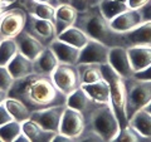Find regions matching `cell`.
<instances>
[{"mask_svg": "<svg viewBox=\"0 0 151 142\" xmlns=\"http://www.w3.org/2000/svg\"><path fill=\"white\" fill-rule=\"evenodd\" d=\"M110 47L98 40L89 39L88 43L81 49L77 64H106L108 63Z\"/></svg>", "mask_w": 151, "mask_h": 142, "instance_id": "30bf717a", "label": "cell"}, {"mask_svg": "<svg viewBox=\"0 0 151 142\" xmlns=\"http://www.w3.org/2000/svg\"><path fill=\"white\" fill-rule=\"evenodd\" d=\"M6 9H8V8H6ZM4 10H5V9H3V10H0V13H3V11H4Z\"/></svg>", "mask_w": 151, "mask_h": 142, "instance_id": "681fc988", "label": "cell"}, {"mask_svg": "<svg viewBox=\"0 0 151 142\" xmlns=\"http://www.w3.org/2000/svg\"><path fill=\"white\" fill-rule=\"evenodd\" d=\"M14 82H15V79H14L12 73L9 72L6 65H0V89L9 92L13 87Z\"/></svg>", "mask_w": 151, "mask_h": 142, "instance_id": "d6a6232c", "label": "cell"}, {"mask_svg": "<svg viewBox=\"0 0 151 142\" xmlns=\"http://www.w3.org/2000/svg\"><path fill=\"white\" fill-rule=\"evenodd\" d=\"M98 9L102 13V15L108 22H111L112 19L119 16L124 11L129 10L130 8L127 5V3H122L119 0H101L100 4H98Z\"/></svg>", "mask_w": 151, "mask_h": 142, "instance_id": "83f0119b", "label": "cell"}, {"mask_svg": "<svg viewBox=\"0 0 151 142\" xmlns=\"http://www.w3.org/2000/svg\"><path fill=\"white\" fill-rule=\"evenodd\" d=\"M49 48L55 54L59 64L77 65L81 49L76 48V47L70 45V44L64 43V42L59 40L58 38H55V39L49 44Z\"/></svg>", "mask_w": 151, "mask_h": 142, "instance_id": "9a60e30c", "label": "cell"}, {"mask_svg": "<svg viewBox=\"0 0 151 142\" xmlns=\"http://www.w3.org/2000/svg\"><path fill=\"white\" fill-rule=\"evenodd\" d=\"M14 121L13 116L10 115V112L8 111V108L5 106V103H3V105H0V127L9 123V122Z\"/></svg>", "mask_w": 151, "mask_h": 142, "instance_id": "d590c367", "label": "cell"}, {"mask_svg": "<svg viewBox=\"0 0 151 142\" xmlns=\"http://www.w3.org/2000/svg\"><path fill=\"white\" fill-rule=\"evenodd\" d=\"M33 65H34V73L50 77L55 68L59 65V62L57 59L55 54L52 52V49L49 47H47L39 54V57L35 60H33Z\"/></svg>", "mask_w": 151, "mask_h": 142, "instance_id": "d6986e66", "label": "cell"}, {"mask_svg": "<svg viewBox=\"0 0 151 142\" xmlns=\"http://www.w3.org/2000/svg\"><path fill=\"white\" fill-rule=\"evenodd\" d=\"M76 27L88 35L89 39L98 40L107 47H125L124 37L111 28L110 22L102 15L98 6L78 13Z\"/></svg>", "mask_w": 151, "mask_h": 142, "instance_id": "7a4b0ae2", "label": "cell"}, {"mask_svg": "<svg viewBox=\"0 0 151 142\" xmlns=\"http://www.w3.org/2000/svg\"><path fill=\"white\" fill-rule=\"evenodd\" d=\"M140 10H141V14H142L144 22H151V0L145 6L141 8Z\"/></svg>", "mask_w": 151, "mask_h": 142, "instance_id": "f35d334b", "label": "cell"}, {"mask_svg": "<svg viewBox=\"0 0 151 142\" xmlns=\"http://www.w3.org/2000/svg\"><path fill=\"white\" fill-rule=\"evenodd\" d=\"M86 126L87 120L83 113L65 106L62 120H60L59 133L72 137V138H78L86 130Z\"/></svg>", "mask_w": 151, "mask_h": 142, "instance_id": "9c48e42d", "label": "cell"}, {"mask_svg": "<svg viewBox=\"0 0 151 142\" xmlns=\"http://www.w3.org/2000/svg\"><path fill=\"white\" fill-rule=\"evenodd\" d=\"M144 110H145V111H147V112L150 113V115H151V101H150V103H149V105H147V106H146V107L144 108Z\"/></svg>", "mask_w": 151, "mask_h": 142, "instance_id": "f6af8a7d", "label": "cell"}, {"mask_svg": "<svg viewBox=\"0 0 151 142\" xmlns=\"http://www.w3.org/2000/svg\"><path fill=\"white\" fill-rule=\"evenodd\" d=\"M134 78L139 80H149V82H151V64L145 69L140 70V72H136L134 74Z\"/></svg>", "mask_w": 151, "mask_h": 142, "instance_id": "8d00e7d4", "label": "cell"}, {"mask_svg": "<svg viewBox=\"0 0 151 142\" xmlns=\"http://www.w3.org/2000/svg\"><path fill=\"white\" fill-rule=\"evenodd\" d=\"M150 142H151V141H150Z\"/></svg>", "mask_w": 151, "mask_h": 142, "instance_id": "816d5d0a", "label": "cell"}, {"mask_svg": "<svg viewBox=\"0 0 151 142\" xmlns=\"http://www.w3.org/2000/svg\"><path fill=\"white\" fill-rule=\"evenodd\" d=\"M19 52L15 39L0 42V65H8Z\"/></svg>", "mask_w": 151, "mask_h": 142, "instance_id": "f546056e", "label": "cell"}, {"mask_svg": "<svg viewBox=\"0 0 151 142\" xmlns=\"http://www.w3.org/2000/svg\"><path fill=\"white\" fill-rule=\"evenodd\" d=\"M23 132V126L20 122L12 121L0 127V141L1 142H14L17 137Z\"/></svg>", "mask_w": 151, "mask_h": 142, "instance_id": "4dcf8cb0", "label": "cell"}, {"mask_svg": "<svg viewBox=\"0 0 151 142\" xmlns=\"http://www.w3.org/2000/svg\"><path fill=\"white\" fill-rule=\"evenodd\" d=\"M20 4H22V8L28 14H30V15L54 22V14H55L54 6L37 1V0H20Z\"/></svg>", "mask_w": 151, "mask_h": 142, "instance_id": "603a6c76", "label": "cell"}, {"mask_svg": "<svg viewBox=\"0 0 151 142\" xmlns=\"http://www.w3.org/2000/svg\"><path fill=\"white\" fill-rule=\"evenodd\" d=\"M5 106L8 108V111L10 112V115L13 116L14 121L23 123V122L30 120L32 112L28 110V107L22 101H19V99L14 98V97H8L5 101Z\"/></svg>", "mask_w": 151, "mask_h": 142, "instance_id": "f1b7e54d", "label": "cell"}, {"mask_svg": "<svg viewBox=\"0 0 151 142\" xmlns=\"http://www.w3.org/2000/svg\"><path fill=\"white\" fill-rule=\"evenodd\" d=\"M37 1L48 4V5H52V6H54V8H57V6L60 5V1H59V0H37Z\"/></svg>", "mask_w": 151, "mask_h": 142, "instance_id": "60d3db41", "label": "cell"}, {"mask_svg": "<svg viewBox=\"0 0 151 142\" xmlns=\"http://www.w3.org/2000/svg\"><path fill=\"white\" fill-rule=\"evenodd\" d=\"M6 67L15 80L22 79V78L27 77V75H30V74L34 73L33 60L27 58V57L24 54H22L20 52H18L17 55L9 62V64Z\"/></svg>", "mask_w": 151, "mask_h": 142, "instance_id": "44dd1931", "label": "cell"}, {"mask_svg": "<svg viewBox=\"0 0 151 142\" xmlns=\"http://www.w3.org/2000/svg\"><path fill=\"white\" fill-rule=\"evenodd\" d=\"M129 126L146 140H149V142L151 141V115L147 111L141 110L136 112L129 120Z\"/></svg>", "mask_w": 151, "mask_h": 142, "instance_id": "d4e9b609", "label": "cell"}, {"mask_svg": "<svg viewBox=\"0 0 151 142\" xmlns=\"http://www.w3.org/2000/svg\"><path fill=\"white\" fill-rule=\"evenodd\" d=\"M0 15H1V13H0Z\"/></svg>", "mask_w": 151, "mask_h": 142, "instance_id": "f907efd6", "label": "cell"}, {"mask_svg": "<svg viewBox=\"0 0 151 142\" xmlns=\"http://www.w3.org/2000/svg\"><path fill=\"white\" fill-rule=\"evenodd\" d=\"M108 64L124 79L134 77L135 74L130 63L127 48L125 47H112L110 49V54H108Z\"/></svg>", "mask_w": 151, "mask_h": 142, "instance_id": "4fadbf2b", "label": "cell"}, {"mask_svg": "<svg viewBox=\"0 0 151 142\" xmlns=\"http://www.w3.org/2000/svg\"><path fill=\"white\" fill-rule=\"evenodd\" d=\"M101 70L103 79L107 80L108 86H110L111 106L116 113V117L120 122L122 130L129 125V117H127V89H126L125 79L120 77L108 63L101 64Z\"/></svg>", "mask_w": 151, "mask_h": 142, "instance_id": "3957f363", "label": "cell"}, {"mask_svg": "<svg viewBox=\"0 0 151 142\" xmlns=\"http://www.w3.org/2000/svg\"><path fill=\"white\" fill-rule=\"evenodd\" d=\"M8 97H9V92L0 89V105L5 103V101H6V98H8Z\"/></svg>", "mask_w": 151, "mask_h": 142, "instance_id": "7bdbcfd3", "label": "cell"}, {"mask_svg": "<svg viewBox=\"0 0 151 142\" xmlns=\"http://www.w3.org/2000/svg\"><path fill=\"white\" fill-rule=\"evenodd\" d=\"M87 126L97 132L106 142H112L121 131L120 122L111 103L108 105L97 103L87 117Z\"/></svg>", "mask_w": 151, "mask_h": 142, "instance_id": "277c9868", "label": "cell"}, {"mask_svg": "<svg viewBox=\"0 0 151 142\" xmlns=\"http://www.w3.org/2000/svg\"><path fill=\"white\" fill-rule=\"evenodd\" d=\"M78 16V11L70 4H60L55 8L54 14V27L57 35L60 34L65 29L76 25V20Z\"/></svg>", "mask_w": 151, "mask_h": 142, "instance_id": "2e32d148", "label": "cell"}, {"mask_svg": "<svg viewBox=\"0 0 151 142\" xmlns=\"http://www.w3.org/2000/svg\"><path fill=\"white\" fill-rule=\"evenodd\" d=\"M14 142H32V141L28 138V136L24 133V132H22V133L15 138V141H14Z\"/></svg>", "mask_w": 151, "mask_h": 142, "instance_id": "b9f144b4", "label": "cell"}, {"mask_svg": "<svg viewBox=\"0 0 151 142\" xmlns=\"http://www.w3.org/2000/svg\"><path fill=\"white\" fill-rule=\"evenodd\" d=\"M96 105L97 103L93 102L92 99L87 96V93L83 91L82 87H79L77 91L70 93L67 97V102H65V106L67 107L83 113L84 117H86V120H87V117L89 116V113L92 112V110L94 108Z\"/></svg>", "mask_w": 151, "mask_h": 142, "instance_id": "ac0fdd59", "label": "cell"}, {"mask_svg": "<svg viewBox=\"0 0 151 142\" xmlns=\"http://www.w3.org/2000/svg\"><path fill=\"white\" fill-rule=\"evenodd\" d=\"M79 79L82 84H92L103 79L100 64H77Z\"/></svg>", "mask_w": 151, "mask_h": 142, "instance_id": "4316f807", "label": "cell"}, {"mask_svg": "<svg viewBox=\"0 0 151 142\" xmlns=\"http://www.w3.org/2000/svg\"><path fill=\"white\" fill-rule=\"evenodd\" d=\"M17 42L18 49L22 54H24L27 58H29L30 60H35L39 54L43 52L47 47L43 45L38 39H35L33 35H30L28 32L23 30L22 33L14 38Z\"/></svg>", "mask_w": 151, "mask_h": 142, "instance_id": "5bb4252c", "label": "cell"}, {"mask_svg": "<svg viewBox=\"0 0 151 142\" xmlns=\"http://www.w3.org/2000/svg\"><path fill=\"white\" fill-rule=\"evenodd\" d=\"M27 11L22 6L5 9L0 15V42L14 39L25 28Z\"/></svg>", "mask_w": 151, "mask_h": 142, "instance_id": "8992f818", "label": "cell"}, {"mask_svg": "<svg viewBox=\"0 0 151 142\" xmlns=\"http://www.w3.org/2000/svg\"><path fill=\"white\" fill-rule=\"evenodd\" d=\"M130 63L134 72H140L151 64V47L136 45L127 48Z\"/></svg>", "mask_w": 151, "mask_h": 142, "instance_id": "ffe728a7", "label": "cell"}, {"mask_svg": "<svg viewBox=\"0 0 151 142\" xmlns=\"http://www.w3.org/2000/svg\"><path fill=\"white\" fill-rule=\"evenodd\" d=\"M24 30L28 32L30 35H33L45 47H49V44L57 38L55 27L53 22L37 18L28 13H27V23Z\"/></svg>", "mask_w": 151, "mask_h": 142, "instance_id": "ba28073f", "label": "cell"}, {"mask_svg": "<svg viewBox=\"0 0 151 142\" xmlns=\"http://www.w3.org/2000/svg\"><path fill=\"white\" fill-rule=\"evenodd\" d=\"M112 142H149V140H146L145 137L137 133L131 126L127 125L125 128H122L120 131L119 136Z\"/></svg>", "mask_w": 151, "mask_h": 142, "instance_id": "1f68e13d", "label": "cell"}, {"mask_svg": "<svg viewBox=\"0 0 151 142\" xmlns=\"http://www.w3.org/2000/svg\"><path fill=\"white\" fill-rule=\"evenodd\" d=\"M100 1L101 0H69V4L74 6L78 13H81V11H86L92 8L98 6Z\"/></svg>", "mask_w": 151, "mask_h": 142, "instance_id": "836d02e7", "label": "cell"}, {"mask_svg": "<svg viewBox=\"0 0 151 142\" xmlns=\"http://www.w3.org/2000/svg\"><path fill=\"white\" fill-rule=\"evenodd\" d=\"M22 126H23V132L28 136V138L32 142H52L53 137L57 135L55 132L44 130L43 127L37 125L32 120L23 122Z\"/></svg>", "mask_w": 151, "mask_h": 142, "instance_id": "cb8c5ba5", "label": "cell"}, {"mask_svg": "<svg viewBox=\"0 0 151 142\" xmlns=\"http://www.w3.org/2000/svg\"><path fill=\"white\" fill-rule=\"evenodd\" d=\"M4 3H6V4H9V5H12V4H14L17 1V0H3Z\"/></svg>", "mask_w": 151, "mask_h": 142, "instance_id": "bcb514c9", "label": "cell"}, {"mask_svg": "<svg viewBox=\"0 0 151 142\" xmlns=\"http://www.w3.org/2000/svg\"><path fill=\"white\" fill-rule=\"evenodd\" d=\"M122 37H124L125 48L136 45L151 47V22L142 23L139 28L126 34H122Z\"/></svg>", "mask_w": 151, "mask_h": 142, "instance_id": "e0dca14e", "label": "cell"}, {"mask_svg": "<svg viewBox=\"0 0 151 142\" xmlns=\"http://www.w3.org/2000/svg\"><path fill=\"white\" fill-rule=\"evenodd\" d=\"M119 1H122V3H127V0H119Z\"/></svg>", "mask_w": 151, "mask_h": 142, "instance_id": "c3c4849f", "label": "cell"}, {"mask_svg": "<svg viewBox=\"0 0 151 142\" xmlns=\"http://www.w3.org/2000/svg\"><path fill=\"white\" fill-rule=\"evenodd\" d=\"M57 38H58L59 40H62V42H64V43H67V44L73 45V47H76V48H78V49H82L89 40V38H88V35L86 34V33L82 32L79 28H77L76 25L68 28V29H65L64 32H62L60 34L57 35Z\"/></svg>", "mask_w": 151, "mask_h": 142, "instance_id": "484cf974", "label": "cell"}, {"mask_svg": "<svg viewBox=\"0 0 151 142\" xmlns=\"http://www.w3.org/2000/svg\"><path fill=\"white\" fill-rule=\"evenodd\" d=\"M60 4H69V0H59Z\"/></svg>", "mask_w": 151, "mask_h": 142, "instance_id": "7dc6e473", "label": "cell"}, {"mask_svg": "<svg viewBox=\"0 0 151 142\" xmlns=\"http://www.w3.org/2000/svg\"><path fill=\"white\" fill-rule=\"evenodd\" d=\"M52 142H76V138H72V137H68V136H64L62 133H57Z\"/></svg>", "mask_w": 151, "mask_h": 142, "instance_id": "ab89813d", "label": "cell"}, {"mask_svg": "<svg viewBox=\"0 0 151 142\" xmlns=\"http://www.w3.org/2000/svg\"><path fill=\"white\" fill-rule=\"evenodd\" d=\"M142 23L145 22L140 9H129L115 19H112L110 22V25L119 34H126V33L139 28Z\"/></svg>", "mask_w": 151, "mask_h": 142, "instance_id": "7c38bea8", "label": "cell"}, {"mask_svg": "<svg viewBox=\"0 0 151 142\" xmlns=\"http://www.w3.org/2000/svg\"><path fill=\"white\" fill-rule=\"evenodd\" d=\"M9 97L22 101L30 112L49 107L65 106L67 97L55 87L49 75L33 73L14 82Z\"/></svg>", "mask_w": 151, "mask_h": 142, "instance_id": "6da1fadb", "label": "cell"}, {"mask_svg": "<svg viewBox=\"0 0 151 142\" xmlns=\"http://www.w3.org/2000/svg\"><path fill=\"white\" fill-rule=\"evenodd\" d=\"M127 89V117L144 110L151 101V82L139 80L134 77L125 79Z\"/></svg>", "mask_w": 151, "mask_h": 142, "instance_id": "5b68a950", "label": "cell"}, {"mask_svg": "<svg viewBox=\"0 0 151 142\" xmlns=\"http://www.w3.org/2000/svg\"><path fill=\"white\" fill-rule=\"evenodd\" d=\"M64 108L65 106H57V107H49L45 108V110L32 112L30 120L35 122L37 125H39L40 127H43L44 130L59 133L60 120H62Z\"/></svg>", "mask_w": 151, "mask_h": 142, "instance_id": "8fae6325", "label": "cell"}, {"mask_svg": "<svg viewBox=\"0 0 151 142\" xmlns=\"http://www.w3.org/2000/svg\"><path fill=\"white\" fill-rule=\"evenodd\" d=\"M50 77L55 87L65 97H68L70 93H73L81 87V79H79L77 65L59 64Z\"/></svg>", "mask_w": 151, "mask_h": 142, "instance_id": "52a82bcc", "label": "cell"}, {"mask_svg": "<svg viewBox=\"0 0 151 142\" xmlns=\"http://www.w3.org/2000/svg\"><path fill=\"white\" fill-rule=\"evenodd\" d=\"M81 87L93 102L101 103V105H108V103H111L110 86H108L107 80L102 79L100 82H96L92 84H82Z\"/></svg>", "mask_w": 151, "mask_h": 142, "instance_id": "7402d4cb", "label": "cell"}, {"mask_svg": "<svg viewBox=\"0 0 151 142\" xmlns=\"http://www.w3.org/2000/svg\"><path fill=\"white\" fill-rule=\"evenodd\" d=\"M10 5L9 4H6V3H4L3 0H0V10H3V9H6V8H9Z\"/></svg>", "mask_w": 151, "mask_h": 142, "instance_id": "ee69618b", "label": "cell"}, {"mask_svg": "<svg viewBox=\"0 0 151 142\" xmlns=\"http://www.w3.org/2000/svg\"><path fill=\"white\" fill-rule=\"evenodd\" d=\"M150 0H127V5L130 9H141Z\"/></svg>", "mask_w": 151, "mask_h": 142, "instance_id": "74e56055", "label": "cell"}, {"mask_svg": "<svg viewBox=\"0 0 151 142\" xmlns=\"http://www.w3.org/2000/svg\"><path fill=\"white\" fill-rule=\"evenodd\" d=\"M76 142H106L102 137L94 132L89 126H86V130L83 131V133L76 138Z\"/></svg>", "mask_w": 151, "mask_h": 142, "instance_id": "e575fe53", "label": "cell"}]
</instances>
